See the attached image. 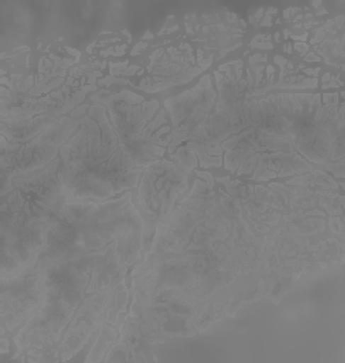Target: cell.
Instances as JSON below:
<instances>
[{
  "mask_svg": "<svg viewBox=\"0 0 345 363\" xmlns=\"http://www.w3.org/2000/svg\"><path fill=\"white\" fill-rule=\"evenodd\" d=\"M186 188V177L180 170L169 164L167 170L161 169V162L152 164L142 182L140 189V203L145 213L151 218L164 217L179 192H183Z\"/></svg>",
  "mask_w": 345,
  "mask_h": 363,
  "instance_id": "1",
  "label": "cell"
}]
</instances>
